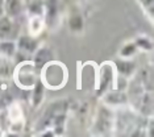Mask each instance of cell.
<instances>
[{"label":"cell","mask_w":154,"mask_h":137,"mask_svg":"<svg viewBox=\"0 0 154 137\" xmlns=\"http://www.w3.org/2000/svg\"><path fill=\"white\" fill-rule=\"evenodd\" d=\"M44 78H45V82L50 87H59L63 84L62 82H63V78H65V69L61 65H57V63L48 65L45 67Z\"/></svg>","instance_id":"cell-1"},{"label":"cell","mask_w":154,"mask_h":137,"mask_svg":"<svg viewBox=\"0 0 154 137\" xmlns=\"http://www.w3.org/2000/svg\"><path fill=\"white\" fill-rule=\"evenodd\" d=\"M17 82L23 87H32L36 83V76H34V67L29 63H25L20 67L17 73Z\"/></svg>","instance_id":"cell-2"},{"label":"cell","mask_w":154,"mask_h":137,"mask_svg":"<svg viewBox=\"0 0 154 137\" xmlns=\"http://www.w3.org/2000/svg\"><path fill=\"white\" fill-rule=\"evenodd\" d=\"M115 79V69L113 65H103V67L100 70V87H99V95H101L104 91L111 86V83Z\"/></svg>","instance_id":"cell-3"},{"label":"cell","mask_w":154,"mask_h":137,"mask_svg":"<svg viewBox=\"0 0 154 137\" xmlns=\"http://www.w3.org/2000/svg\"><path fill=\"white\" fill-rule=\"evenodd\" d=\"M44 13L49 25L57 21L59 15V0H46L44 2Z\"/></svg>","instance_id":"cell-4"},{"label":"cell","mask_w":154,"mask_h":137,"mask_svg":"<svg viewBox=\"0 0 154 137\" xmlns=\"http://www.w3.org/2000/svg\"><path fill=\"white\" fill-rule=\"evenodd\" d=\"M23 11V0H4V15L16 17Z\"/></svg>","instance_id":"cell-5"},{"label":"cell","mask_w":154,"mask_h":137,"mask_svg":"<svg viewBox=\"0 0 154 137\" xmlns=\"http://www.w3.org/2000/svg\"><path fill=\"white\" fill-rule=\"evenodd\" d=\"M34 53H36L34 54V67L41 69L53 59V54L49 49H40V50H36Z\"/></svg>","instance_id":"cell-6"},{"label":"cell","mask_w":154,"mask_h":137,"mask_svg":"<svg viewBox=\"0 0 154 137\" xmlns=\"http://www.w3.org/2000/svg\"><path fill=\"white\" fill-rule=\"evenodd\" d=\"M17 46H19V49H20V51H21V53L33 54V53L37 50V42L34 41L32 37L23 36V37H20Z\"/></svg>","instance_id":"cell-7"},{"label":"cell","mask_w":154,"mask_h":137,"mask_svg":"<svg viewBox=\"0 0 154 137\" xmlns=\"http://www.w3.org/2000/svg\"><path fill=\"white\" fill-rule=\"evenodd\" d=\"M115 66H116L117 71L120 73L122 76L132 75L136 70V65L132 61H128V59H125V61H116L115 62Z\"/></svg>","instance_id":"cell-8"},{"label":"cell","mask_w":154,"mask_h":137,"mask_svg":"<svg viewBox=\"0 0 154 137\" xmlns=\"http://www.w3.org/2000/svg\"><path fill=\"white\" fill-rule=\"evenodd\" d=\"M45 21L42 19V16H30L29 20V30L33 36H37L44 28Z\"/></svg>","instance_id":"cell-9"},{"label":"cell","mask_w":154,"mask_h":137,"mask_svg":"<svg viewBox=\"0 0 154 137\" xmlns=\"http://www.w3.org/2000/svg\"><path fill=\"white\" fill-rule=\"evenodd\" d=\"M44 99V83L41 80H37L34 83V89H33V94H32V100H33V105H37L42 101Z\"/></svg>","instance_id":"cell-10"},{"label":"cell","mask_w":154,"mask_h":137,"mask_svg":"<svg viewBox=\"0 0 154 137\" xmlns=\"http://www.w3.org/2000/svg\"><path fill=\"white\" fill-rule=\"evenodd\" d=\"M69 26L72 32H80L83 30V26H85V21H83V17L79 15V13H75L70 17L69 20Z\"/></svg>","instance_id":"cell-11"},{"label":"cell","mask_w":154,"mask_h":137,"mask_svg":"<svg viewBox=\"0 0 154 137\" xmlns=\"http://www.w3.org/2000/svg\"><path fill=\"white\" fill-rule=\"evenodd\" d=\"M12 30V23H11V17H8L7 15L0 16V36H8Z\"/></svg>","instance_id":"cell-12"},{"label":"cell","mask_w":154,"mask_h":137,"mask_svg":"<svg viewBox=\"0 0 154 137\" xmlns=\"http://www.w3.org/2000/svg\"><path fill=\"white\" fill-rule=\"evenodd\" d=\"M0 53L5 57H12V55L16 54V45L11 41L0 42Z\"/></svg>","instance_id":"cell-13"},{"label":"cell","mask_w":154,"mask_h":137,"mask_svg":"<svg viewBox=\"0 0 154 137\" xmlns=\"http://www.w3.org/2000/svg\"><path fill=\"white\" fill-rule=\"evenodd\" d=\"M9 120L12 123L15 121H20L23 119V110L19 104H11L9 107Z\"/></svg>","instance_id":"cell-14"},{"label":"cell","mask_w":154,"mask_h":137,"mask_svg":"<svg viewBox=\"0 0 154 137\" xmlns=\"http://www.w3.org/2000/svg\"><path fill=\"white\" fill-rule=\"evenodd\" d=\"M29 15L30 16H42L44 15V2L36 0L29 5Z\"/></svg>","instance_id":"cell-15"},{"label":"cell","mask_w":154,"mask_h":137,"mask_svg":"<svg viewBox=\"0 0 154 137\" xmlns=\"http://www.w3.org/2000/svg\"><path fill=\"white\" fill-rule=\"evenodd\" d=\"M109 104H115V103H117V104H121V103H124L125 100H127V96H125L122 92H112L109 94L107 96V99H106Z\"/></svg>","instance_id":"cell-16"},{"label":"cell","mask_w":154,"mask_h":137,"mask_svg":"<svg viewBox=\"0 0 154 137\" xmlns=\"http://www.w3.org/2000/svg\"><path fill=\"white\" fill-rule=\"evenodd\" d=\"M136 51H137V46L134 44H127L121 49L120 55L122 58H129V57H133L136 54Z\"/></svg>","instance_id":"cell-17"},{"label":"cell","mask_w":154,"mask_h":137,"mask_svg":"<svg viewBox=\"0 0 154 137\" xmlns=\"http://www.w3.org/2000/svg\"><path fill=\"white\" fill-rule=\"evenodd\" d=\"M134 45H136L137 48L143 49V50H150V49L153 48L152 41H150L149 38H146V37H140V38H137Z\"/></svg>","instance_id":"cell-18"},{"label":"cell","mask_w":154,"mask_h":137,"mask_svg":"<svg viewBox=\"0 0 154 137\" xmlns=\"http://www.w3.org/2000/svg\"><path fill=\"white\" fill-rule=\"evenodd\" d=\"M4 15V0H0V16Z\"/></svg>","instance_id":"cell-19"}]
</instances>
